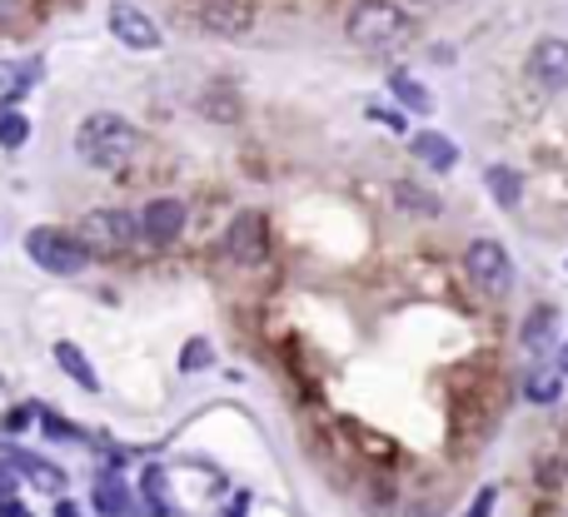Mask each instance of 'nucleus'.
<instances>
[{
	"instance_id": "nucleus-1",
	"label": "nucleus",
	"mask_w": 568,
	"mask_h": 517,
	"mask_svg": "<svg viewBox=\"0 0 568 517\" xmlns=\"http://www.w3.org/2000/svg\"><path fill=\"white\" fill-rule=\"evenodd\" d=\"M75 150L90 169H120L140 150V129L131 125L125 115H110V110H95V115L81 119L75 129Z\"/></svg>"
},
{
	"instance_id": "nucleus-2",
	"label": "nucleus",
	"mask_w": 568,
	"mask_h": 517,
	"mask_svg": "<svg viewBox=\"0 0 568 517\" xmlns=\"http://www.w3.org/2000/svg\"><path fill=\"white\" fill-rule=\"evenodd\" d=\"M344 36L355 40L359 50L384 55V50L409 40V15H404L394 0H359L355 11H349V21H344Z\"/></svg>"
},
{
	"instance_id": "nucleus-3",
	"label": "nucleus",
	"mask_w": 568,
	"mask_h": 517,
	"mask_svg": "<svg viewBox=\"0 0 568 517\" xmlns=\"http://www.w3.org/2000/svg\"><path fill=\"white\" fill-rule=\"evenodd\" d=\"M25 254L36 258L46 274H55V279H75V274L90 264V249L81 244V235L55 229V224H36V229L25 235Z\"/></svg>"
},
{
	"instance_id": "nucleus-4",
	"label": "nucleus",
	"mask_w": 568,
	"mask_h": 517,
	"mask_svg": "<svg viewBox=\"0 0 568 517\" xmlns=\"http://www.w3.org/2000/svg\"><path fill=\"white\" fill-rule=\"evenodd\" d=\"M75 235H81V244L90 249V258H115L140 239V219H131L125 210H90Z\"/></svg>"
},
{
	"instance_id": "nucleus-5",
	"label": "nucleus",
	"mask_w": 568,
	"mask_h": 517,
	"mask_svg": "<svg viewBox=\"0 0 568 517\" xmlns=\"http://www.w3.org/2000/svg\"><path fill=\"white\" fill-rule=\"evenodd\" d=\"M464 274L473 279V289H484L489 299H504L514 289V258L498 239H473L464 249Z\"/></svg>"
},
{
	"instance_id": "nucleus-6",
	"label": "nucleus",
	"mask_w": 568,
	"mask_h": 517,
	"mask_svg": "<svg viewBox=\"0 0 568 517\" xmlns=\"http://www.w3.org/2000/svg\"><path fill=\"white\" fill-rule=\"evenodd\" d=\"M270 224H264V214L260 210H245V214H235L230 219V229H225V239H220V254L230 258V264H260L264 254H270V235H264Z\"/></svg>"
},
{
	"instance_id": "nucleus-7",
	"label": "nucleus",
	"mask_w": 568,
	"mask_h": 517,
	"mask_svg": "<svg viewBox=\"0 0 568 517\" xmlns=\"http://www.w3.org/2000/svg\"><path fill=\"white\" fill-rule=\"evenodd\" d=\"M106 21H110V36H115L125 50H160V46H165L160 25H155L140 5H131V0H115Z\"/></svg>"
},
{
	"instance_id": "nucleus-8",
	"label": "nucleus",
	"mask_w": 568,
	"mask_h": 517,
	"mask_svg": "<svg viewBox=\"0 0 568 517\" xmlns=\"http://www.w3.org/2000/svg\"><path fill=\"white\" fill-rule=\"evenodd\" d=\"M529 75L544 90H568V40L564 36H544L529 50Z\"/></svg>"
},
{
	"instance_id": "nucleus-9",
	"label": "nucleus",
	"mask_w": 568,
	"mask_h": 517,
	"mask_svg": "<svg viewBox=\"0 0 568 517\" xmlns=\"http://www.w3.org/2000/svg\"><path fill=\"white\" fill-rule=\"evenodd\" d=\"M180 229H185V204L170 200V194L140 210V239H150V244H170V239H180Z\"/></svg>"
},
{
	"instance_id": "nucleus-10",
	"label": "nucleus",
	"mask_w": 568,
	"mask_h": 517,
	"mask_svg": "<svg viewBox=\"0 0 568 517\" xmlns=\"http://www.w3.org/2000/svg\"><path fill=\"white\" fill-rule=\"evenodd\" d=\"M249 21H255L249 0H205V5H200V25L210 30V36H220V40L245 36Z\"/></svg>"
},
{
	"instance_id": "nucleus-11",
	"label": "nucleus",
	"mask_w": 568,
	"mask_h": 517,
	"mask_svg": "<svg viewBox=\"0 0 568 517\" xmlns=\"http://www.w3.org/2000/svg\"><path fill=\"white\" fill-rule=\"evenodd\" d=\"M95 513H100V517H140V513H135L131 488L120 482L115 468H106L100 478H95Z\"/></svg>"
},
{
	"instance_id": "nucleus-12",
	"label": "nucleus",
	"mask_w": 568,
	"mask_h": 517,
	"mask_svg": "<svg viewBox=\"0 0 568 517\" xmlns=\"http://www.w3.org/2000/svg\"><path fill=\"white\" fill-rule=\"evenodd\" d=\"M11 463H15V472H21L25 482H30V488H36V493H65V468H55V463L50 458H36V453H11Z\"/></svg>"
},
{
	"instance_id": "nucleus-13",
	"label": "nucleus",
	"mask_w": 568,
	"mask_h": 517,
	"mask_svg": "<svg viewBox=\"0 0 568 517\" xmlns=\"http://www.w3.org/2000/svg\"><path fill=\"white\" fill-rule=\"evenodd\" d=\"M415 160L429 169H439V175H449L454 165H459V144L449 140V135H439V129H419L415 135Z\"/></svg>"
},
{
	"instance_id": "nucleus-14",
	"label": "nucleus",
	"mask_w": 568,
	"mask_h": 517,
	"mask_svg": "<svg viewBox=\"0 0 568 517\" xmlns=\"http://www.w3.org/2000/svg\"><path fill=\"white\" fill-rule=\"evenodd\" d=\"M519 343L539 358V353H548L558 343V314L548 304H539V308H529V318H523V329H519Z\"/></svg>"
},
{
	"instance_id": "nucleus-15",
	"label": "nucleus",
	"mask_w": 568,
	"mask_h": 517,
	"mask_svg": "<svg viewBox=\"0 0 568 517\" xmlns=\"http://www.w3.org/2000/svg\"><path fill=\"white\" fill-rule=\"evenodd\" d=\"M140 497H145V517H180L175 497H170V472L160 463H150L140 478Z\"/></svg>"
},
{
	"instance_id": "nucleus-16",
	"label": "nucleus",
	"mask_w": 568,
	"mask_h": 517,
	"mask_svg": "<svg viewBox=\"0 0 568 517\" xmlns=\"http://www.w3.org/2000/svg\"><path fill=\"white\" fill-rule=\"evenodd\" d=\"M55 364H60V374L71 378V383H81L85 393H100V374H95L90 358H85V353L75 349L71 339H60V343H55Z\"/></svg>"
},
{
	"instance_id": "nucleus-17",
	"label": "nucleus",
	"mask_w": 568,
	"mask_h": 517,
	"mask_svg": "<svg viewBox=\"0 0 568 517\" xmlns=\"http://www.w3.org/2000/svg\"><path fill=\"white\" fill-rule=\"evenodd\" d=\"M484 185H489V194L498 200V210H519V200H523V179L514 175L509 165H489Z\"/></svg>"
},
{
	"instance_id": "nucleus-18",
	"label": "nucleus",
	"mask_w": 568,
	"mask_h": 517,
	"mask_svg": "<svg viewBox=\"0 0 568 517\" xmlns=\"http://www.w3.org/2000/svg\"><path fill=\"white\" fill-rule=\"evenodd\" d=\"M390 90H394V100H399L404 110H415V115H434V94H429L415 75H404V71L390 75Z\"/></svg>"
},
{
	"instance_id": "nucleus-19",
	"label": "nucleus",
	"mask_w": 568,
	"mask_h": 517,
	"mask_svg": "<svg viewBox=\"0 0 568 517\" xmlns=\"http://www.w3.org/2000/svg\"><path fill=\"white\" fill-rule=\"evenodd\" d=\"M40 80V60H21V65H11V60H0V94H25L30 85Z\"/></svg>"
},
{
	"instance_id": "nucleus-20",
	"label": "nucleus",
	"mask_w": 568,
	"mask_h": 517,
	"mask_svg": "<svg viewBox=\"0 0 568 517\" xmlns=\"http://www.w3.org/2000/svg\"><path fill=\"white\" fill-rule=\"evenodd\" d=\"M25 140H30V119H25L15 105H5L0 110V150H21Z\"/></svg>"
},
{
	"instance_id": "nucleus-21",
	"label": "nucleus",
	"mask_w": 568,
	"mask_h": 517,
	"mask_svg": "<svg viewBox=\"0 0 568 517\" xmlns=\"http://www.w3.org/2000/svg\"><path fill=\"white\" fill-rule=\"evenodd\" d=\"M558 388H564V374H548V368H533L529 383H523V393H529V403H554Z\"/></svg>"
},
{
	"instance_id": "nucleus-22",
	"label": "nucleus",
	"mask_w": 568,
	"mask_h": 517,
	"mask_svg": "<svg viewBox=\"0 0 568 517\" xmlns=\"http://www.w3.org/2000/svg\"><path fill=\"white\" fill-rule=\"evenodd\" d=\"M40 428H46V438H55V443H90V433H85V428L65 424V418H60V413H50V408H40Z\"/></svg>"
},
{
	"instance_id": "nucleus-23",
	"label": "nucleus",
	"mask_w": 568,
	"mask_h": 517,
	"mask_svg": "<svg viewBox=\"0 0 568 517\" xmlns=\"http://www.w3.org/2000/svg\"><path fill=\"white\" fill-rule=\"evenodd\" d=\"M394 200H399V210H415V214H439V200L429 194V189L419 185H394Z\"/></svg>"
},
{
	"instance_id": "nucleus-24",
	"label": "nucleus",
	"mask_w": 568,
	"mask_h": 517,
	"mask_svg": "<svg viewBox=\"0 0 568 517\" xmlns=\"http://www.w3.org/2000/svg\"><path fill=\"white\" fill-rule=\"evenodd\" d=\"M210 364H214L210 339H189L185 349H180V368H185V374H200V368H210Z\"/></svg>"
},
{
	"instance_id": "nucleus-25",
	"label": "nucleus",
	"mask_w": 568,
	"mask_h": 517,
	"mask_svg": "<svg viewBox=\"0 0 568 517\" xmlns=\"http://www.w3.org/2000/svg\"><path fill=\"white\" fill-rule=\"evenodd\" d=\"M36 418H40V408H30V403H25V408H11L5 418H0V433H25Z\"/></svg>"
},
{
	"instance_id": "nucleus-26",
	"label": "nucleus",
	"mask_w": 568,
	"mask_h": 517,
	"mask_svg": "<svg viewBox=\"0 0 568 517\" xmlns=\"http://www.w3.org/2000/svg\"><path fill=\"white\" fill-rule=\"evenodd\" d=\"M369 119H379L384 129H404V115L399 110H390V105H369Z\"/></svg>"
},
{
	"instance_id": "nucleus-27",
	"label": "nucleus",
	"mask_w": 568,
	"mask_h": 517,
	"mask_svg": "<svg viewBox=\"0 0 568 517\" xmlns=\"http://www.w3.org/2000/svg\"><path fill=\"white\" fill-rule=\"evenodd\" d=\"M494 488H479V497H473V507H469V517H489V513H494Z\"/></svg>"
},
{
	"instance_id": "nucleus-28",
	"label": "nucleus",
	"mask_w": 568,
	"mask_h": 517,
	"mask_svg": "<svg viewBox=\"0 0 568 517\" xmlns=\"http://www.w3.org/2000/svg\"><path fill=\"white\" fill-rule=\"evenodd\" d=\"M220 517H249V493H235V497H230Z\"/></svg>"
},
{
	"instance_id": "nucleus-29",
	"label": "nucleus",
	"mask_w": 568,
	"mask_h": 517,
	"mask_svg": "<svg viewBox=\"0 0 568 517\" xmlns=\"http://www.w3.org/2000/svg\"><path fill=\"white\" fill-rule=\"evenodd\" d=\"M11 488H15V463L5 458L0 463V497H11Z\"/></svg>"
},
{
	"instance_id": "nucleus-30",
	"label": "nucleus",
	"mask_w": 568,
	"mask_h": 517,
	"mask_svg": "<svg viewBox=\"0 0 568 517\" xmlns=\"http://www.w3.org/2000/svg\"><path fill=\"white\" fill-rule=\"evenodd\" d=\"M55 517H85L75 503H55Z\"/></svg>"
},
{
	"instance_id": "nucleus-31",
	"label": "nucleus",
	"mask_w": 568,
	"mask_h": 517,
	"mask_svg": "<svg viewBox=\"0 0 568 517\" xmlns=\"http://www.w3.org/2000/svg\"><path fill=\"white\" fill-rule=\"evenodd\" d=\"M558 374L568 378V343H564V349H558Z\"/></svg>"
}]
</instances>
